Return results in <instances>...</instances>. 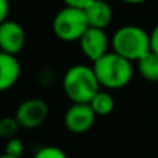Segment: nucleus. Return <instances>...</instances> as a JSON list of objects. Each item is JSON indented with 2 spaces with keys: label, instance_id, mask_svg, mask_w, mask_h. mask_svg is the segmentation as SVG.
Here are the masks:
<instances>
[{
  "label": "nucleus",
  "instance_id": "obj_9",
  "mask_svg": "<svg viewBox=\"0 0 158 158\" xmlns=\"http://www.w3.org/2000/svg\"><path fill=\"white\" fill-rule=\"evenodd\" d=\"M22 75V66L15 55L0 51V92L14 88Z\"/></svg>",
  "mask_w": 158,
  "mask_h": 158
},
{
  "label": "nucleus",
  "instance_id": "obj_19",
  "mask_svg": "<svg viewBox=\"0 0 158 158\" xmlns=\"http://www.w3.org/2000/svg\"><path fill=\"white\" fill-rule=\"evenodd\" d=\"M121 2L126 5H141V3H146L148 0H121Z\"/></svg>",
  "mask_w": 158,
  "mask_h": 158
},
{
  "label": "nucleus",
  "instance_id": "obj_14",
  "mask_svg": "<svg viewBox=\"0 0 158 158\" xmlns=\"http://www.w3.org/2000/svg\"><path fill=\"white\" fill-rule=\"evenodd\" d=\"M23 152H25V144H23V141L19 137H14V138H11V140L6 141V146H5V154L6 155L22 158Z\"/></svg>",
  "mask_w": 158,
  "mask_h": 158
},
{
  "label": "nucleus",
  "instance_id": "obj_15",
  "mask_svg": "<svg viewBox=\"0 0 158 158\" xmlns=\"http://www.w3.org/2000/svg\"><path fill=\"white\" fill-rule=\"evenodd\" d=\"M32 158H68V155L58 146H43L34 154Z\"/></svg>",
  "mask_w": 158,
  "mask_h": 158
},
{
  "label": "nucleus",
  "instance_id": "obj_4",
  "mask_svg": "<svg viewBox=\"0 0 158 158\" xmlns=\"http://www.w3.org/2000/svg\"><path fill=\"white\" fill-rule=\"evenodd\" d=\"M89 23L85 9L63 6L52 19V31L55 37L64 43L80 42L83 34L88 31Z\"/></svg>",
  "mask_w": 158,
  "mask_h": 158
},
{
  "label": "nucleus",
  "instance_id": "obj_6",
  "mask_svg": "<svg viewBox=\"0 0 158 158\" xmlns=\"http://www.w3.org/2000/svg\"><path fill=\"white\" fill-rule=\"evenodd\" d=\"M95 112L89 103H72L64 112V127L71 134H85L95 123Z\"/></svg>",
  "mask_w": 158,
  "mask_h": 158
},
{
  "label": "nucleus",
  "instance_id": "obj_7",
  "mask_svg": "<svg viewBox=\"0 0 158 158\" xmlns=\"http://www.w3.org/2000/svg\"><path fill=\"white\" fill-rule=\"evenodd\" d=\"M78 45H80V49H81L83 55L94 63L109 52L110 40H109L105 29H97V28L89 26L88 31L80 39Z\"/></svg>",
  "mask_w": 158,
  "mask_h": 158
},
{
  "label": "nucleus",
  "instance_id": "obj_12",
  "mask_svg": "<svg viewBox=\"0 0 158 158\" xmlns=\"http://www.w3.org/2000/svg\"><path fill=\"white\" fill-rule=\"evenodd\" d=\"M140 75L148 81H158V54L148 52L143 58L137 61Z\"/></svg>",
  "mask_w": 158,
  "mask_h": 158
},
{
  "label": "nucleus",
  "instance_id": "obj_8",
  "mask_svg": "<svg viewBox=\"0 0 158 158\" xmlns=\"http://www.w3.org/2000/svg\"><path fill=\"white\" fill-rule=\"evenodd\" d=\"M26 43V32L15 20H6L0 25V51L11 55H19Z\"/></svg>",
  "mask_w": 158,
  "mask_h": 158
},
{
  "label": "nucleus",
  "instance_id": "obj_1",
  "mask_svg": "<svg viewBox=\"0 0 158 158\" xmlns=\"http://www.w3.org/2000/svg\"><path fill=\"white\" fill-rule=\"evenodd\" d=\"M97 80L106 91H117L126 88L134 77V63L114 51L103 55L92 63Z\"/></svg>",
  "mask_w": 158,
  "mask_h": 158
},
{
  "label": "nucleus",
  "instance_id": "obj_2",
  "mask_svg": "<svg viewBox=\"0 0 158 158\" xmlns=\"http://www.w3.org/2000/svg\"><path fill=\"white\" fill-rule=\"evenodd\" d=\"M102 89L92 66L74 64L63 75V92L71 103H91Z\"/></svg>",
  "mask_w": 158,
  "mask_h": 158
},
{
  "label": "nucleus",
  "instance_id": "obj_5",
  "mask_svg": "<svg viewBox=\"0 0 158 158\" xmlns=\"http://www.w3.org/2000/svg\"><path fill=\"white\" fill-rule=\"evenodd\" d=\"M49 114V107L45 100L42 98H28L22 102L17 110H15V118L23 129H37L40 127Z\"/></svg>",
  "mask_w": 158,
  "mask_h": 158
},
{
  "label": "nucleus",
  "instance_id": "obj_20",
  "mask_svg": "<svg viewBox=\"0 0 158 158\" xmlns=\"http://www.w3.org/2000/svg\"><path fill=\"white\" fill-rule=\"evenodd\" d=\"M0 158H15V157H9V155H6V154H2Z\"/></svg>",
  "mask_w": 158,
  "mask_h": 158
},
{
  "label": "nucleus",
  "instance_id": "obj_17",
  "mask_svg": "<svg viewBox=\"0 0 158 158\" xmlns=\"http://www.w3.org/2000/svg\"><path fill=\"white\" fill-rule=\"evenodd\" d=\"M9 2L11 0H0V25L8 20V15H9Z\"/></svg>",
  "mask_w": 158,
  "mask_h": 158
},
{
  "label": "nucleus",
  "instance_id": "obj_16",
  "mask_svg": "<svg viewBox=\"0 0 158 158\" xmlns=\"http://www.w3.org/2000/svg\"><path fill=\"white\" fill-rule=\"evenodd\" d=\"M64 3V6H72V8H80V9H85L88 8L94 0H61Z\"/></svg>",
  "mask_w": 158,
  "mask_h": 158
},
{
  "label": "nucleus",
  "instance_id": "obj_18",
  "mask_svg": "<svg viewBox=\"0 0 158 158\" xmlns=\"http://www.w3.org/2000/svg\"><path fill=\"white\" fill-rule=\"evenodd\" d=\"M151 51L158 54V25L151 32Z\"/></svg>",
  "mask_w": 158,
  "mask_h": 158
},
{
  "label": "nucleus",
  "instance_id": "obj_13",
  "mask_svg": "<svg viewBox=\"0 0 158 158\" xmlns=\"http://www.w3.org/2000/svg\"><path fill=\"white\" fill-rule=\"evenodd\" d=\"M20 129V124L15 117H3L0 118V138L3 140H11L17 135Z\"/></svg>",
  "mask_w": 158,
  "mask_h": 158
},
{
  "label": "nucleus",
  "instance_id": "obj_10",
  "mask_svg": "<svg viewBox=\"0 0 158 158\" xmlns=\"http://www.w3.org/2000/svg\"><path fill=\"white\" fill-rule=\"evenodd\" d=\"M85 14L91 28L106 29L114 20V9L106 0H94L88 8H85Z\"/></svg>",
  "mask_w": 158,
  "mask_h": 158
},
{
  "label": "nucleus",
  "instance_id": "obj_11",
  "mask_svg": "<svg viewBox=\"0 0 158 158\" xmlns=\"http://www.w3.org/2000/svg\"><path fill=\"white\" fill-rule=\"evenodd\" d=\"M89 105L97 117H106V115L112 114V110L115 109V100H114V95L110 94V91L100 89L94 95V98L91 100Z\"/></svg>",
  "mask_w": 158,
  "mask_h": 158
},
{
  "label": "nucleus",
  "instance_id": "obj_3",
  "mask_svg": "<svg viewBox=\"0 0 158 158\" xmlns=\"http://www.w3.org/2000/svg\"><path fill=\"white\" fill-rule=\"evenodd\" d=\"M112 51L137 63L148 52H151V34L137 25H124L118 28L110 39Z\"/></svg>",
  "mask_w": 158,
  "mask_h": 158
}]
</instances>
